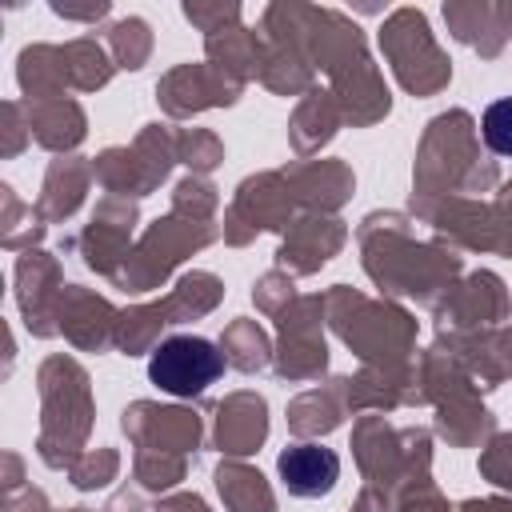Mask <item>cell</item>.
<instances>
[{
  "instance_id": "obj_3",
  "label": "cell",
  "mask_w": 512,
  "mask_h": 512,
  "mask_svg": "<svg viewBox=\"0 0 512 512\" xmlns=\"http://www.w3.org/2000/svg\"><path fill=\"white\" fill-rule=\"evenodd\" d=\"M480 132H484V144H488L496 156H508V160H512V96L492 100V104L484 108Z\"/></svg>"
},
{
  "instance_id": "obj_1",
  "label": "cell",
  "mask_w": 512,
  "mask_h": 512,
  "mask_svg": "<svg viewBox=\"0 0 512 512\" xmlns=\"http://www.w3.org/2000/svg\"><path fill=\"white\" fill-rule=\"evenodd\" d=\"M224 376V352L192 332H176L148 356V380L168 396H200Z\"/></svg>"
},
{
  "instance_id": "obj_2",
  "label": "cell",
  "mask_w": 512,
  "mask_h": 512,
  "mask_svg": "<svg viewBox=\"0 0 512 512\" xmlns=\"http://www.w3.org/2000/svg\"><path fill=\"white\" fill-rule=\"evenodd\" d=\"M276 472H280V484H284L288 496H296V500H320L340 480V456L332 448H324V444L304 440V444H288L280 452Z\"/></svg>"
}]
</instances>
